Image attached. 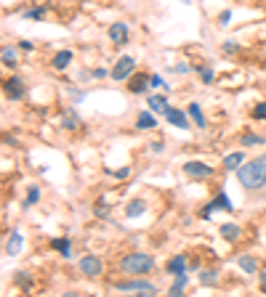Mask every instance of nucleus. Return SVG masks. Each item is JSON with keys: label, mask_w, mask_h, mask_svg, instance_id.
<instances>
[{"label": "nucleus", "mask_w": 266, "mask_h": 297, "mask_svg": "<svg viewBox=\"0 0 266 297\" xmlns=\"http://www.w3.org/2000/svg\"><path fill=\"white\" fill-rule=\"evenodd\" d=\"M144 210H147V204L141 202V199H136V202H131V204H128L125 215H128V217H139V215H144Z\"/></svg>", "instance_id": "obj_19"}, {"label": "nucleus", "mask_w": 266, "mask_h": 297, "mask_svg": "<svg viewBox=\"0 0 266 297\" xmlns=\"http://www.w3.org/2000/svg\"><path fill=\"white\" fill-rule=\"evenodd\" d=\"M69 61H72V51H59V54L54 56V67L56 69H64Z\"/></svg>", "instance_id": "obj_18"}, {"label": "nucleus", "mask_w": 266, "mask_h": 297, "mask_svg": "<svg viewBox=\"0 0 266 297\" xmlns=\"http://www.w3.org/2000/svg\"><path fill=\"white\" fill-rule=\"evenodd\" d=\"M61 122H64V128H67V130H75V128H77V122H80V117H77L75 111H67Z\"/></svg>", "instance_id": "obj_24"}, {"label": "nucleus", "mask_w": 266, "mask_h": 297, "mask_svg": "<svg viewBox=\"0 0 266 297\" xmlns=\"http://www.w3.org/2000/svg\"><path fill=\"white\" fill-rule=\"evenodd\" d=\"M147 88H149V77H144V75L133 77L131 85H128V90H131V93H144Z\"/></svg>", "instance_id": "obj_14"}, {"label": "nucleus", "mask_w": 266, "mask_h": 297, "mask_svg": "<svg viewBox=\"0 0 266 297\" xmlns=\"http://www.w3.org/2000/svg\"><path fill=\"white\" fill-rule=\"evenodd\" d=\"M210 204H213V210L224 207L226 213H232V202H229V196H226V194H218V196H216V199H213Z\"/></svg>", "instance_id": "obj_23"}, {"label": "nucleus", "mask_w": 266, "mask_h": 297, "mask_svg": "<svg viewBox=\"0 0 266 297\" xmlns=\"http://www.w3.org/2000/svg\"><path fill=\"white\" fill-rule=\"evenodd\" d=\"M239 268L245 270V273H256V268H258V263H256V257H250V255H242L239 257Z\"/></svg>", "instance_id": "obj_17"}, {"label": "nucleus", "mask_w": 266, "mask_h": 297, "mask_svg": "<svg viewBox=\"0 0 266 297\" xmlns=\"http://www.w3.org/2000/svg\"><path fill=\"white\" fill-rule=\"evenodd\" d=\"M242 162H245V154H242V151H232L229 157H224V170H237Z\"/></svg>", "instance_id": "obj_13"}, {"label": "nucleus", "mask_w": 266, "mask_h": 297, "mask_svg": "<svg viewBox=\"0 0 266 297\" xmlns=\"http://www.w3.org/2000/svg\"><path fill=\"white\" fill-rule=\"evenodd\" d=\"M154 266V260L147 252H131L122 257V270L125 273H149Z\"/></svg>", "instance_id": "obj_2"}, {"label": "nucleus", "mask_w": 266, "mask_h": 297, "mask_svg": "<svg viewBox=\"0 0 266 297\" xmlns=\"http://www.w3.org/2000/svg\"><path fill=\"white\" fill-rule=\"evenodd\" d=\"M184 287H186V273H176V279H173V284H171L168 292H171V295H181V292H184Z\"/></svg>", "instance_id": "obj_20"}, {"label": "nucleus", "mask_w": 266, "mask_h": 297, "mask_svg": "<svg viewBox=\"0 0 266 297\" xmlns=\"http://www.w3.org/2000/svg\"><path fill=\"white\" fill-rule=\"evenodd\" d=\"M189 117L194 120V125H197V128H205V114L200 111L197 104H189Z\"/></svg>", "instance_id": "obj_21"}, {"label": "nucleus", "mask_w": 266, "mask_h": 297, "mask_svg": "<svg viewBox=\"0 0 266 297\" xmlns=\"http://www.w3.org/2000/svg\"><path fill=\"white\" fill-rule=\"evenodd\" d=\"M3 64L5 67H14L16 64V51L14 48H3Z\"/></svg>", "instance_id": "obj_25"}, {"label": "nucleus", "mask_w": 266, "mask_h": 297, "mask_svg": "<svg viewBox=\"0 0 266 297\" xmlns=\"http://www.w3.org/2000/svg\"><path fill=\"white\" fill-rule=\"evenodd\" d=\"M253 143H264L261 135H245L242 138V146H253Z\"/></svg>", "instance_id": "obj_29"}, {"label": "nucleus", "mask_w": 266, "mask_h": 297, "mask_svg": "<svg viewBox=\"0 0 266 297\" xmlns=\"http://www.w3.org/2000/svg\"><path fill=\"white\" fill-rule=\"evenodd\" d=\"M133 69H136L133 58L131 56H120L118 64H115V69H112V80H125V77L133 75Z\"/></svg>", "instance_id": "obj_3"}, {"label": "nucleus", "mask_w": 266, "mask_h": 297, "mask_svg": "<svg viewBox=\"0 0 266 297\" xmlns=\"http://www.w3.org/2000/svg\"><path fill=\"white\" fill-rule=\"evenodd\" d=\"M184 173L192 175V178H210L213 175V167H207L205 162H186L184 164Z\"/></svg>", "instance_id": "obj_6"}, {"label": "nucleus", "mask_w": 266, "mask_h": 297, "mask_svg": "<svg viewBox=\"0 0 266 297\" xmlns=\"http://www.w3.org/2000/svg\"><path fill=\"white\" fill-rule=\"evenodd\" d=\"M147 104H149V109L157 111V114H165V111L171 109V107H168V98L165 96H149Z\"/></svg>", "instance_id": "obj_10"}, {"label": "nucleus", "mask_w": 266, "mask_h": 297, "mask_svg": "<svg viewBox=\"0 0 266 297\" xmlns=\"http://www.w3.org/2000/svg\"><path fill=\"white\" fill-rule=\"evenodd\" d=\"M40 16H43V8H32V11H27V14H24V19H35V22H37Z\"/></svg>", "instance_id": "obj_30"}, {"label": "nucleus", "mask_w": 266, "mask_h": 297, "mask_svg": "<svg viewBox=\"0 0 266 297\" xmlns=\"http://www.w3.org/2000/svg\"><path fill=\"white\" fill-rule=\"evenodd\" d=\"M154 125H157V122H154V117L149 114V111H144V114H139V120H136V128H139V130H152Z\"/></svg>", "instance_id": "obj_16"}, {"label": "nucleus", "mask_w": 266, "mask_h": 297, "mask_svg": "<svg viewBox=\"0 0 266 297\" xmlns=\"http://www.w3.org/2000/svg\"><path fill=\"white\" fill-rule=\"evenodd\" d=\"M118 289L120 292H147V295H154L157 292V287L154 284H149V281H118Z\"/></svg>", "instance_id": "obj_4"}, {"label": "nucleus", "mask_w": 266, "mask_h": 297, "mask_svg": "<svg viewBox=\"0 0 266 297\" xmlns=\"http://www.w3.org/2000/svg\"><path fill=\"white\" fill-rule=\"evenodd\" d=\"M80 273H86V276H90V279H93V276H99L101 273V260L96 255H86L80 260Z\"/></svg>", "instance_id": "obj_5"}, {"label": "nucleus", "mask_w": 266, "mask_h": 297, "mask_svg": "<svg viewBox=\"0 0 266 297\" xmlns=\"http://www.w3.org/2000/svg\"><path fill=\"white\" fill-rule=\"evenodd\" d=\"M186 270V255H176V257H171V263H168V273H184Z\"/></svg>", "instance_id": "obj_12"}, {"label": "nucleus", "mask_w": 266, "mask_h": 297, "mask_svg": "<svg viewBox=\"0 0 266 297\" xmlns=\"http://www.w3.org/2000/svg\"><path fill=\"white\" fill-rule=\"evenodd\" d=\"M237 181H239V186L248 189V191H256V189L266 186V154L250 160L248 164L245 162L239 164L237 167Z\"/></svg>", "instance_id": "obj_1"}, {"label": "nucleus", "mask_w": 266, "mask_h": 297, "mask_svg": "<svg viewBox=\"0 0 266 297\" xmlns=\"http://www.w3.org/2000/svg\"><path fill=\"white\" fill-rule=\"evenodd\" d=\"M165 120L171 122L173 128H181V130H186V128H189V120H186V114H184L181 109H173V107H171V109L165 111Z\"/></svg>", "instance_id": "obj_7"}, {"label": "nucleus", "mask_w": 266, "mask_h": 297, "mask_svg": "<svg viewBox=\"0 0 266 297\" xmlns=\"http://www.w3.org/2000/svg\"><path fill=\"white\" fill-rule=\"evenodd\" d=\"M253 117L256 120H266V104H256L253 107Z\"/></svg>", "instance_id": "obj_28"}, {"label": "nucleus", "mask_w": 266, "mask_h": 297, "mask_svg": "<svg viewBox=\"0 0 266 297\" xmlns=\"http://www.w3.org/2000/svg\"><path fill=\"white\" fill-rule=\"evenodd\" d=\"M261 292H266V273H261Z\"/></svg>", "instance_id": "obj_35"}, {"label": "nucleus", "mask_w": 266, "mask_h": 297, "mask_svg": "<svg viewBox=\"0 0 266 297\" xmlns=\"http://www.w3.org/2000/svg\"><path fill=\"white\" fill-rule=\"evenodd\" d=\"M173 72H181V75H186V72H189V67H186V64H176V67H173Z\"/></svg>", "instance_id": "obj_33"}, {"label": "nucleus", "mask_w": 266, "mask_h": 297, "mask_svg": "<svg viewBox=\"0 0 266 297\" xmlns=\"http://www.w3.org/2000/svg\"><path fill=\"white\" fill-rule=\"evenodd\" d=\"M109 40L118 43V45H125L128 43V27H125V24H122V22L112 24V27H109Z\"/></svg>", "instance_id": "obj_9"}, {"label": "nucleus", "mask_w": 266, "mask_h": 297, "mask_svg": "<svg viewBox=\"0 0 266 297\" xmlns=\"http://www.w3.org/2000/svg\"><path fill=\"white\" fill-rule=\"evenodd\" d=\"M216 279H218L216 270H203V273H200V281L203 284H216Z\"/></svg>", "instance_id": "obj_26"}, {"label": "nucleus", "mask_w": 266, "mask_h": 297, "mask_svg": "<svg viewBox=\"0 0 266 297\" xmlns=\"http://www.w3.org/2000/svg\"><path fill=\"white\" fill-rule=\"evenodd\" d=\"M149 85H152V88H160V85H163V88H165V82H163V77H160V75L149 77Z\"/></svg>", "instance_id": "obj_31"}, {"label": "nucleus", "mask_w": 266, "mask_h": 297, "mask_svg": "<svg viewBox=\"0 0 266 297\" xmlns=\"http://www.w3.org/2000/svg\"><path fill=\"white\" fill-rule=\"evenodd\" d=\"M221 236L226 242H237L239 239V226H235V223H226V226H221Z\"/></svg>", "instance_id": "obj_15"}, {"label": "nucleus", "mask_w": 266, "mask_h": 297, "mask_svg": "<svg viewBox=\"0 0 266 297\" xmlns=\"http://www.w3.org/2000/svg\"><path fill=\"white\" fill-rule=\"evenodd\" d=\"M19 252H22V234L14 231V234H11V239L5 242V255H19Z\"/></svg>", "instance_id": "obj_11"}, {"label": "nucleus", "mask_w": 266, "mask_h": 297, "mask_svg": "<svg viewBox=\"0 0 266 297\" xmlns=\"http://www.w3.org/2000/svg\"><path fill=\"white\" fill-rule=\"evenodd\" d=\"M37 199H40V191H37L35 186L30 189V194H27V202H24V207H30V204H35Z\"/></svg>", "instance_id": "obj_27"}, {"label": "nucleus", "mask_w": 266, "mask_h": 297, "mask_svg": "<svg viewBox=\"0 0 266 297\" xmlns=\"http://www.w3.org/2000/svg\"><path fill=\"white\" fill-rule=\"evenodd\" d=\"M229 19H232V11H224V14H221V24H229Z\"/></svg>", "instance_id": "obj_34"}, {"label": "nucleus", "mask_w": 266, "mask_h": 297, "mask_svg": "<svg viewBox=\"0 0 266 297\" xmlns=\"http://www.w3.org/2000/svg\"><path fill=\"white\" fill-rule=\"evenodd\" d=\"M54 249H59L64 257L72 255V244H69V239H54Z\"/></svg>", "instance_id": "obj_22"}, {"label": "nucleus", "mask_w": 266, "mask_h": 297, "mask_svg": "<svg viewBox=\"0 0 266 297\" xmlns=\"http://www.w3.org/2000/svg\"><path fill=\"white\" fill-rule=\"evenodd\" d=\"M200 77H203L205 82H210L213 80V69H200Z\"/></svg>", "instance_id": "obj_32"}, {"label": "nucleus", "mask_w": 266, "mask_h": 297, "mask_svg": "<svg viewBox=\"0 0 266 297\" xmlns=\"http://www.w3.org/2000/svg\"><path fill=\"white\" fill-rule=\"evenodd\" d=\"M5 96L14 98V101H19V98H24V85L19 77H8L5 80Z\"/></svg>", "instance_id": "obj_8"}]
</instances>
